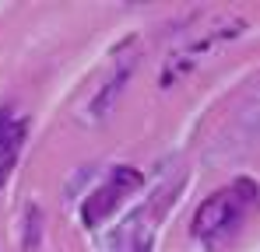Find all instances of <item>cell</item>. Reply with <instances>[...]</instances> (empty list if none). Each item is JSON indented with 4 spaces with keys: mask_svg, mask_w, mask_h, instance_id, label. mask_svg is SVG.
I'll list each match as a JSON object with an SVG mask.
<instances>
[{
    "mask_svg": "<svg viewBox=\"0 0 260 252\" xmlns=\"http://www.w3.org/2000/svg\"><path fill=\"white\" fill-rule=\"evenodd\" d=\"M141 186V175L134 172V168L120 165L109 172V179L95 189V196H88L85 210H81V217H85V224H99V221H106L113 207H120L123 203V196H127L130 189H137Z\"/></svg>",
    "mask_w": 260,
    "mask_h": 252,
    "instance_id": "obj_2",
    "label": "cell"
},
{
    "mask_svg": "<svg viewBox=\"0 0 260 252\" xmlns=\"http://www.w3.org/2000/svg\"><path fill=\"white\" fill-rule=\"evenodd\" d=\"M257 196L260 193L250 179H232L229 186H221L218 193H211L197 207V214H193V238L201 245H208V249H218V245L232 242L243 231L246 217L253 214Z\"/></svg>",
    "mask_w": 260,
    "mask_h": 252,
    "instance_id": "obj_1",
    "label": "cell"
},
{
    "mask_svg": "<svg viewBox=\"0 0 260 252\" xmlns=\"http://www.w3.org/2000/svg\"><path fill=\"white\" fill-rule=\"evenodd\" d=\"M25 137H28V116H21L14 105H4L0 109V186L11 179L18 165Z\"/></svg>",
    "mask_w": 260,
    "mask_h": 252,
    "instance_id": "obj_3",
    "label": "cell"
}]
</instances>
